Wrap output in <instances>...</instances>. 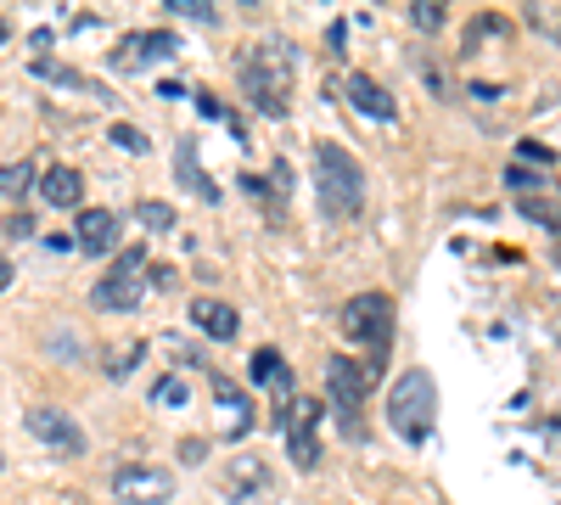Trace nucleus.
Wrapping results in <instances>:
<instances>
[{
    "mask_svg": "<svg viewBox=\"0 0 561 505\" xmlns=\"http://www.w3.org/2000/svg\"><path fill=\"white\" fill-rule=\"evenodd\" d=\"M242 90H248V102L270 118L287 113V96H293V79H298V57H293V45L287 39H264L253 45V51H242Z\"/></svg>",
    "mask_w": 561,
    "mask_h": 505,
    "instance_id": "1",
    "label": "nucleus"
},
{
    "mask_svg": "<svg viewBox=\"0 0 561 505\" xmlns=\"http://www.w3.org/2000/svg\"><path fill=\"white\" fill-rule=\"evenodd\" d=\"M388 427L404 444H427L433 438V427H438V382H433V371L410 365V371L388 388Z\"/></svg>",
    "mask_w": 561,
    "mask_h": 505,
    "instance_id": "2",
    "label": "nucleus"
},
{
    "mask_svg": "<svg viewBox=\"0 0 561 505\" xmlns=\"http://www.w3.org/2000/svg\"><path fill=\"white\" fill-rule=\"evenodd\" d=\"M314 192H320L325 219H354L365 208V174L337 141L314 147Z\"/></svg>",
    "mask_w": 561,
    "mask_h": 505,
    "instance_id": "3",
    "label": "nucleus"
},
{
    "mask_svg": "<svg viewBox=\"0 0 561 505\" xmlns=\"http://www.w3.org/2000/svg\"><path fill=\"white\" fill-rule=\"evenodd\" d=\"M343 332L370 354V377H382V359L393 348V298L382 292H359L343 303Z\"/></svg>",
    "mask_w": 561,
    "mask_h": 505,
    "instance_id": "4",
    "label": "nucleus"
},
{
    "mask_svg": "<svg viewBox=\"0 0 561 505\" xmlns=\"http://www.w3.org/2000/svg\"><path fill=\"white\" fill-rule=\"evenodd\" d=\"M370 382H377V377H370V365H359V359H348V354L325 359V393H332V410H337V422H343L348 438H365L359 404H365Z\"/></svg>",
    "mask_w": 561,
    "mask_h": 505,
    "instance_id": "5",
    "label": "nucleus"
},
{
    "mask_svg": "<svg viewBox=\"0 0 561 505\" xmlns=\"http://www.w3.org/2000/svg\"><path fill=\"white\" fill-rule=\"evenodd\" d=\"M147 298V248H118L113 269L90 287V303L96 309H135Z\"/></svg>",
    "mask_w": 561,
    "mask_h": 505,
    "instance_id": "6",
    "label": "nucleus"
},
{
    "mask_svg": "<svg viewBox=\"0 0 561 505\" xmlns=\"http://www.w3.org/2000/svg\"><path fill=\"white\" fill-rule=\"evenodd\" d=\"M320 416H325L320 399H293L280 410V433H287V455L298 472H314V461H320Z\"/></svg>",
    "mask_w": 561,
    "mask_h": 505,
    "instance_id": "7",
    "label": "nucleus"
},
{
    "mask_svg": "<svg viewBox=\"0 0 561 505\" xmlns=\"http://www.w3.org/2000/svg\"><path fill=\"white\" fill-rule=\"evenodd\" d=\"M23 427H28L45 449H51V455H68V461H73V455H84L79 422L68 416V410H57V404H28V410H23Z\"/></svg>",
    "mask_w": 561,
    "mask_h": 505,
    "instance_id": "8",
    "label": "nucleus"
},
{
    "mask_svg": "<svg viewBox=\"0 0 561 505\" xmlns=\"http://www.w3.org/2000/svg\"><path fill=\"white\" fill-rule=\"evenodd\" d=\"M113 494L124 505H169L174 500V472H163V467H118Z\"/></svg>",
    "mask_w": 561,
    "mask_h": 505,
    "instance_id": "9",
    "label": "nucleus"
},
{
    "mask_svg": "<svg viewBox=\"0 0 561 505\" xmlns=\"http://www.w3.org/2000/svg\"><path fill=\"white\" fill-rule=\"evenodd\" d=\"M270 489H275V478H270V467L259 461V455H230V467H225V478H219V494H225V500L248 505V500H264Z\"/></svg>",
    "mask_w": 561,
    "mask_h": 505,
    "instance_id": "10",
    "label": "nucleus"
},
{
    "mask_svg": "<svg viewBox=\"0 0 561 505\" xmlns=\"http://www.w3.org/2000/svg\"><path fill=\"white\" fill-rule=\"evenodd\" d=\"M180 51V39L169 34V28H147V34H129L118 51H113V62L124 68V73H140V68H152V62H163V57H174Z\"/></svg>",
    "mask_w": 561,
    "mask_h": 505,
    "instance_id": "11",
    "label": "nucleus"
},
{
    "mask_svg": "<svg viewBox=\"0 0 561 505\" xmlns=\"http://www.w3.org/2000/svg\"><path fill=\"white\" fill-rule=\"evenodd\" d=\"M73 248L90 253V259H102L118 248V214L113 208H84L79 225H73Z\"/></svg>",
    "mask_w": 561,
    "mask_h": 505,
    "instance_id": "12",
    "label": "nucleus"
},
{
    "mask_svg": "<svg viewBox=\"0 0 561 505\" xmlns=\"http://www.w3.org/2000/svg\"><path fill=\"white\" fill-rule=\"evenodd\" d=\"M343 96H348V107L354 113H365V118H377V124H393L399 118V102L388 96V90L370 79V73H348L343 79Z\"/></svg>",
    "mask_w": 561,
    "mask_h": 505,
    "instance_id": "13",
    "label": "nucleus"
},
{
    "mask_svg": "<svg viewBox=\"0 0 561 505\" xmlns=\"http://www.w3.org/2000/svg\"><path fill=\"white\" fill-rule=\"evenodd\" d=\"M248 377H253V388H264V393H270V399H275L280 410H287V404L298 399V393H293V365L280 359L275 348H259V354H253Z\"/></svg>",
    "mask_w": 561,
    "mask_h": 505,
    "instance_id": "14",
    "label": "nucleus"
},
{
    "mask_svg": "<svg viewBox=\"0 0 561 505\" xmlns=\"http://www.w3.org/2000/svg\"><path fill=\"white\" fill-rule=\"evenodd\" d=\"M174 174H180V186H192V197L219 203V186L208 180V169H203V158H197V135H180V147H174Z\"/></svg>",
    "mask_w": 561,
    "mask_h": 505,
    "instance_id": "15",
    "label": "nucleus"
},
{
    "mask_svg": "<svg viewBox=\"0 0 561 505\" xmlns=\"http://www.w3.org/2000/svg\"><path fill=\"white\" fill-rule=\"evenodd\" d=\"M51 208H79L84 203V174L79 169H68V163H57V169H45L39 174V186H34Z\"/></svg>",
    "mask_w": 561,
    "mask_h": 505,
    "instance_id": "16",
    "label": "nucleus"
},
{
    "mask_svg": "<svg viewBox=\"0 0 561 505\" xmlns=\"http://www.w3.org/2000/svg\"><path fill=\"white\" fill-rule=\"evenodd\" d=\"M214 399H219V410H225V438H248V427H253L248 393L230 382V377H214Z\"/></svg>",
    "mask_w": 561,
    "mask_h": 505,
    "instance_id": "17",
    "label": "nucleus"
},
{
    "mask_svg": "<svg viewBox=\"0 0 561 505\" xmlns=\"http://www.w3.org/2000/svg\"><path fill=\"white\" fill-rule=\"evenodd\" d=\"M192 320H197L203 337H219V343H230V337H237V326H242L237 309L219 303V298H192Z\"/></svg>",
    "mask_w": 561,
    "mask_h": 505,
    "instance_id": "18",
    "label": "nucleus"
},
{
    "mask_svg": "<svg viewBox=\"0 0 561 505\" xmlns=\"http://www.w3.org/2000/svg\"><path fill=\"white\" fill-rule=\"evenodd\" d=\"M34 73H39V79H51V84H68V90H90L96 102H113L102 84H90L84 73H73V68H62V62H51V57H34Z\"/></svg>",
    "mask_w": 561,
    "mask_h": 505,
    "instance_id": "19",
    "label": "nucleus"
},
{
    "mask_svg": "<svg viewBox=\"0 0 561 505\" xmlns=\"http://www.w3.org/2000/svg\"><path fill=\"white\" fill-rule=\"evenodd\" d=\"M140 354H147V343H140V337H124V343H113V348H107V365H102V371H107L113 382H124V377L135 371V365H140Z\"/></svg>",
    "mask_w": 561,
    "mask_h": 505,
    "instance_id": "20",
    "label": "nucleus"
},
{
    "mask_svg": "<svg viewBox=\"0 0 561 505\" xmlns=\"http://www.w3.org/2000/svg\"><path fill=\"white\" fill-rule=\"evenodd\" d=\"M483 39H511V23H505V18H489V12H483V18H472V23H466V39H460V51L472 57Z\"/></svg>",
    "mask_w": 561,
    "mask_h": 505,
    "instance_id": "21",
    "label": "nucleus"
},
{
    "mask_svg": "<svg viewBox=\"0 0 561 505\" xmlns=\"http://www.w3.org/2000/svg\"><path fill=\"white\" fill-rule=\"evenodd\" d=\"M34 186H39L34 163H7V169H0V197H28Z\"/></svg>",
    "mask_w": 561,
    "mask_h": 505,
    "instance_id": "22",
    "label": "nucleus"
},
{
    "mask_svg": "<svg viewBox=\"0 0 561 505\" xmlns=\"http://www.w3.org/2000/svg\"><path fill=\"white\" fill-rule=\"evenodd\" d=\"M152 404L185 410V404H192V388H185V377H158V382H152Z\"/></svg>",
    "mask_w": 561,
    "mask_h": 505,
    "instance_id": "23",
    "label": "nucleus"
},
{
    "mask_svg": "<svg viewBox=\"0 0 561 505\" xmlns=\"http://www.w3.org/2000/svg\"><path fill=\"white\" fill-rule=\"evenodd\" d=\"M135 225H147V231H174V208L169 203H135Z\"/></svg>",
    "mask_w": 561,
    "mask_h": 505,
    "instance_id": "24",
    "label": "nucleus"
},
{
    "mask_svg": "<svg viewBox=\"0 0 561 505\" xmlns=\"http://www.w3.org/2000/svg\"><path fill=\"white\" fill-rule=\"evenodd\" d=\"M523 214H528L534 225H550V231H561V208L545 203V197H523Z\"/></svg>",
    "mask_w": 561,
    "mask_h": 505,
    "instance_id": "25",
    "label": "nucleus"
},
{
    "mask_svg": "<svg viewBox=\"0 0 561 505\" xmlns=\"http://www.w3.org/2000/svg\"><path fill=\"white\" fill-rule=\"evenodd\" d=\"M410 23L433 34V28H444V7H438V0H415V7H410Z\"/></svg>",
    "mask_w": 561,
    "mask_h": 505,
    "instance_id": "26",
    "label": "nucleus"
},
{
    "mask_svg": "<svg viewBox=\"0 0 561 505\" xmlns=\"http://www.w3.org/2000/svg\"><path fill=\"white\" fill-rule=\"evenodd\" d=\"M113 147H118V152H135V158H140V152H147L152 141H147V135H140L135 124H113Z\"/></svg>",
    "mask_w": 561,
    "mask_h": 505,
    "instance_id": "27",
    "label": "nucleus"
},
{
    "mask_svg": "<svg viewBox=\"0 0 561 505\" xmlns=\"http://www.w3.org/2000/svg\"><path fill=\"white\" fill-rule=\"evenodd\" d=\"M505 186H511V192H523V197H534V192L545 186V180H539V174H528L523 163H511V169H505Z\"/></svg>",
    "mask_w": 561,
    "mask_h": 505,
    "instance_id": "28",
    "label": "nucleus"
},
{
    "mask_svg": "<svg viewBox=\"0 0 561 505\" xmlns=\"http://www.w3.org/2000/svg\"><path fill=\"white\" fill-rule=\"evenodd\" d=\"M169 12H174V18H192V23H214L208 0H169Z\"/></svg>",
    "mask_w": 561,
    "mask_h": 505,
    "instance_id": "29",
    "label": "nucleus"
},
{
    "mask_svg": "<svg viewBox=\"0 0 561 505\" xmlns=\"http://www.w3.org/2000/svg\"><path fill=\"white\" fill-rule=\"evenodd\" d=\"M528 23H534V28H545V34H550V39L561 45V23H556V18H550L545 7H528Z\"/></svg>",
    "mask_w": 561,
    "mask_h": 505,
    "instance_id": "30",
    "label": "nucleus"
},
{
    "mask_svg": "<svg viewBox=\"0 0 561 505\" xmlns=\"http://www.w3.org/2000/svg\"><path fill=\"white\" fill-rule=\"evenodd\" d=\"M517 158H528V163H556V152H550V147H539V141H523V147H517Z\"/></svg>",
    "mask_w": 561,
    "mask_h": 505,
    "instance_id": "31",
    "label": "nucleus"
},
{
    "mask_svg": "<svg viewBox=\"0 0 561 505\" xmlns=\"http://www.w3.org/2000/svg\"><path fill=\"white\" fill-rule=\"evenodd\" d=\"M203 455H208V444H203V438H185V444H180V461H185V467H197Z\"/></svg>",
    "mask_w": 561,
    "mask_h": 505,
    "instance_id": "32",
    "label": "nucleus"
},
{
    "mask_svg": "<svg viewBox=\"0 0 561 505\" xmlns=\"http://www.w3.org/2000/svg\"><path fill=\"white\" fill-rule=\"evenodd\" d=\"M0 231H7V237H34V219H28V214H12Z\"/></svg>",
    "mask_w": 561,
    "mask_h": 505,
    "instance_id": "33",
    "label": "nucleus"
},
{
    "mask_svg": "<svg viewBox=\"0 0 561 505\" xmlns=\"http://www.w3.org/2000/svg\"><path fill=\"white\" fill-rule=\"evenodd\" d=\"M174 275H180L174 264H158V269H152V282H147V287H174Z\"/></svg>",
    "mask_w": 561,
    "mask_h": 505,
    "instance_id": "34",
    "label": "nucleus"
},
{
    "mask_svg": "<svg viewBox=\"0 0 561 505\" xmlns=\"http://www.w3.org/2000/svg\"><path fill=\"white\" fill-rule=\"evenodd\" d=\"M12 287V259H0V292Z\"/></svg>",
    "mask_w": 561,
    "mask_h": 505,
    "instance_id": "35",
    "label": "nucleus"
},
{
    "mask_svg": "<svg viewBox=\"0 0 561 505\" xmlns=\"http://www.w3.org/2000/svg\"><path fill=\"white\" fill-rule=\"evenodd\" d=\"M7 34H12V28H7V18H0V45H7Z\"/></svg>",
    "mask_w": 561,
    "mask_h": 505,
    "instance_id": "36",
    "label": "nucleus"
}]
</instances>
